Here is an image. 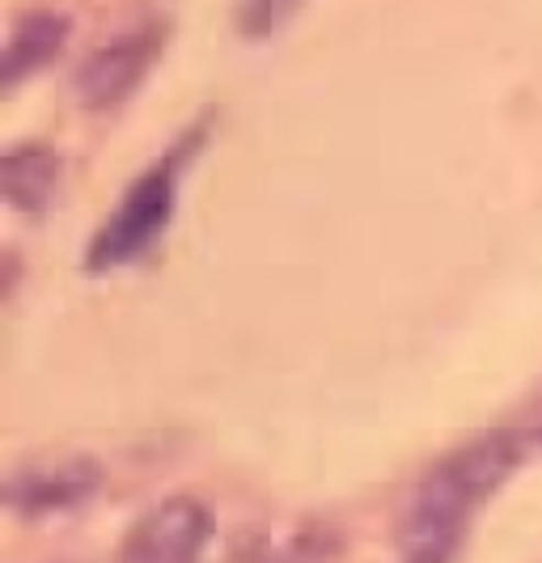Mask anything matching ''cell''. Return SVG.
<instances>
[{"instance_id": "277c9868", "label": "cell", "mask_w": 542, "mask_h": 563, "mask_svg": "<svg viewBox=\"0 0 542 563\" xmlns=\"http://www.w3.org/2000/svg\"><path fill=\"white\" fill-rule=\"evenodd\" d=\"M162 26H141L128 30L111 38L107 47L89 52L73 77V89L81 98V107L89 111H107V107H119L136 85L148 77V68L162 56Z\"/></svg>"}, {"instance_id": "52a82bcc", "label": "cell", "mask_w": 542, "mask_h": 563, "mask_svg": "<svg viewBox=\"0 0 542 563\" xmlns=\"http://www.w3.org/2000/svg\"><path fill=\"white\" fill-rule=\"evenodd\" d=\"M56 153L47 144H13L0 162V178H4V199L18 212H43L47 199L56 191Z\"/></svg>"}, {"instance_id": "7a4b0ae2", "label": "cell", "mask_w": 542, "mask_h": 563, "mask_svg": "<svg viewBox=\"0 0 542 563\" xmlns=\"http://www.w3.org/2000/svg\"><path fill=\"white\" fill-rule=\"evenodd\" d=\"M178 162H182V153H174L162 166L144 169L128 187L111 221L93 233L89 272H114V267L141 258L166 233V225L174 221V203H178Z\"/></svg>"}, {"instance_id": "3957f363", "label": "cell", "mask_w": 542, "mask_h": 563, "mask_svg": "<svg viewBox=\"0 0 542 563\" xmlns=\"http://www.w3.org/2000/svg\"><path fill=\"white\" fill-rule=\"evenodd\" d=\"M212 534H217L212 505L196 496H170L128 530L119 563H200Z\"/></svg>"}, {"instance_id": "ba28073f", "label": "cell", "mask_w": 542, "mask_h": 563, "mask_svg": "<svg viewBox=\"0 0 542 563\" xmlns=\"http://www.w3.org/2000/svg\"><path fill=\"white\" fill-rule=\"evenodd\" d=\"M301 9V0H237V30L246 38H267Z\"/></svg>"}, {"instance_id": "6da1fadb", "label": "cell", "mask_w": 542, "mask_h": 563, "mask_svg": "<svg viewBox=\"0 0 542 563\" xmlns=\"http://www.w3.org/2000/svg\"><path fill=\"white\" fill-rule=\"evenodd\" d=\"M521 462V437L491 432L450 453L416 487L399 521V563H454L471 517Z\"/></svg>"}, {"instance_id": "5b68a950", "label": "cell", "mask_w": 542, "mask_h": 563, "mask_svg": "<svg viewBox=\"0 0 542 563\" xmlns=\"http://www.w3.org/2000/svg\"><path fill=\"white\" fill-rule=\"evenodd\" d=\"M102 466L89 462V457H59V462H38L30 471H18L9 487H4V500L13 512L22 517H59V512H77L81 505H89L98 492H102Z\"/></svg>"}, {"instance_id": "8992f818", "label": "cell", "mask_w": 542, "mask_h": 563, "mask_svg": "<svg viewBox=\"0 0 542 563\" xmlns=\"http://www.w3.org/2000/svg\"><path fill=\"white\" fill-rule=\"evenodd\" d=\"M64 34H68V22L59 13H47V9L22 13L9 30V47H4V68H0L4 89H13V85H22L34 73H43L59 56Z\"/></svg>"}]
</instances>
